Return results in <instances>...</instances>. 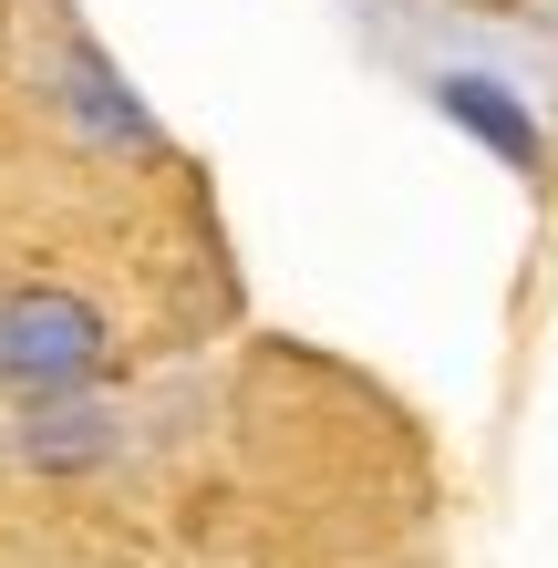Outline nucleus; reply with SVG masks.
Listing matches in <instances>:
<instances>
[{
	"instance_id": "1",
	"label": "nucleus",
	"mask_w": 558,
	"mask_h": 568,
	"mask_svg": "<svg viewBox=\"0 0 558 568\" xmlns=\"http://www.w3.org/2000/svg\"><path fill=\"white\" fill-rule=\"evenodd\" d=\"M114 331L83 290H11L0 300V393L21 404H73V393L104 383Z\"/></svg>"
},
{
	"instance_id": "2",
	"label": "nucleus",
	"mask_w": 558,
	"mask_h": 568,
	"mask_svg": "<svg viewBox=\"0 0 558 568\" xmlns=\"http://www.w3.org/2000/svg\"><path fill=\"white\" fill-rule=\"evenodd\" d=\"M435 114L455 124V135H476L497 165H517V176H538V165H548V135H538L528 93H507L497 73H435Z\"/></svg>"
},
{
	"instance_id": "3",
	"label": "nucleus",
	"mask_w": 558,
	"mask_h": 568,
	"mask_svg": "<svg viewBox=\"0 0 558 568\" xmlns=\"http://www.w3.org/2000/svg\"><path fill=\"white\" fill-rule=\"evenodd\" d=\"M73 114L93 124V135H114V145H155V124H145V104H124V83L104 73V62H73Z\"/></svg>"
},
{
	"instance_id": "4",
	"label": "nucleus",
	"mask_w": 558,
	"mask_h": 568,
	"mask_svg": "<svg viewBox=\"0 0 558 568\" xmlns=\"http://www.w3.org/2000/svg\"><path fill=\"white\" fill-rule=\"evenodd\" d=\"M83 455H104V414H93V404H42L31 465H83Z\"/></svg>"
}]
</instances>
